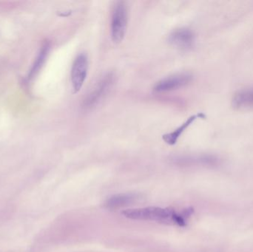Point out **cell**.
Returning a JSON list of instances; mask_svg holds the SVG:
<instances>
[{
  "label": "cell",
  "mask_w": 253,
  "mask_h": 252,
  "mask_svg": "<svg viewBox=\"0 0 253 252\" xmlns=\"http://www.w3.org/2000/svg\"><path fill=\"white\" fill-rule=\"evenodd\" d=\"M175 212L169 209L160 207H146V208L133 209L123 211L122 214L131 220H151V221H172V217Z\"/></svg>",
  "instance_id": "1"
},
{
  "label": "cell",
  "mask_w": 253,
  "mask_h": 252,
  "mask_svg": "<svg viewBox=\"0 0 253 252\" xmlns=\"http://www.w3.org/2000/svg\"><path fill=\"white\" fill-rule=\"evenodd\" d=\"M127 28V8L126 2H117L111 17V38L114 43H120L124 39Z\"/></svg>",
  "instance_id": "2"
},
{
  "label": "cell",
  "mask_w": 253,
  "mask_h": 252,
  "mask_svg": "<svg viewBox=\"0 0 253 252\" xmlns=\"http://www.w3.org/2000/svg\"><path fill=\"white\" fill-rule=\"evenodd\" d=\"M115 81V75L112 72L104 75L99 82L96 83L93 90L87 94L84 99L83 106L85 109H90L96 106L102 99L106 96L107 93L111 90Z\"/></svg>",
  "instance_id": "3"
},
{
  "label": "cell",
  "mask_w": 253,
  "mask_h": 252,
  "mask_svg": "<svg viewBox=\"0 0 253 252\" xmlns=\"http://www.w3.org/2000/svg\"><path fill=\"white\" fill-rule=\"evenodd\" d=\"M88 72V60L84 53H80L76 58L71 70V83L73 91L77 93L81 90Z\"/></svg>",
  "instance_id": "4"
},
{
  "label": "cell",
  "mask_w": 253,
  "mask_h": 252,
  "mask_svg": "<svg viewBox=\"0 0 253 252\" xmlns=\"http://www.w3.org/2000/svg\"><path fill=\"white\" fill-rule=\"evenodd\" d=\"M192 76L189 74H176L164 78L156 84L154 90L157 93L172 91L188 84L191 81Z\"/></svg>",
  "instance_id": "5"
},
{
  "label": "cell",
  "mask_w": 253,
  "mask_h": 252,
  "mask_svg": "<svg viewBox=\"0 0 253 252\" xmlns=\"http://www.w3.org/2000/svg\"><path fill=\"white\" fill-rule=\"evenodd\" d=\"M168 41L174 47L180 50H188L194 44V34L190 30L180 28L171 33Z\"/></svg>",
  "instance_id": "6"
},
{
  "label": "cell",
  "mask_w": 253,
  "mask_h": 252,
  "mask_svg": "<svg viewBox=\"0 0 253 252\" xmlns=\"http://www.w3.org/2000/svg\"><path fill=\"white\" fill-rule=\"evenodd\" d=\"M205 115L202 112L196 114V115H192L190 118H187V121H184L179 127L175 129L174 131L171 132L169 133L164 135L162 136L164 142L169 145H174L176 144L177 141L178 140L181 135L184 133V132L198 118H205Z\"/></svg>",
  "instance_id": "7"
},
{
  "label": "cell",
  "mask_w": 253,
  "mask_h": 252,
  "mask_svg": "<svg viewBox=\"0 0 253 252\" xmlns=\"http://www.w3.org/2000/svg\"><path fill=\"white\" fill-rule=\"evenodd\" d=\"M233 105L238 109L253 108V88L238 92L233 97Z\"/></svg>",
  "instance_id": "8"
},
{
  "label": "cell",
  "mask_w": 253,
  "mask_h": 252,
  "mask_svg": "<svg viewBox=\"0 0 253 252\" xmlns=\"http://www.w3.org/2000/svg\"><path fill=\"white\" fill-rule=\"evenodd\" d=\"M137 197L134 194H118L108 198L105 203V207L110 210H114L129 205Z\"/></svg>",
  "instance_id": "9"
},
{
  "label": "cell",
  "mask_w": 253,
  "mask_h": 252,
  "mask_svg": "<svg viewBox=\"0 0 253 252\" xmlns=\"http://www.w3.org/2000/svg\"><path fill=\"white\" fill-rule=\"evenodd\" d=\"M172 221L173 222V223H176L178 226H181V227H184V226H186V225H187L184 216L181 214H176L175 213H174L173 216H172Z\"/></svg>",
  "instance_id": "10"
}]
</instances>
